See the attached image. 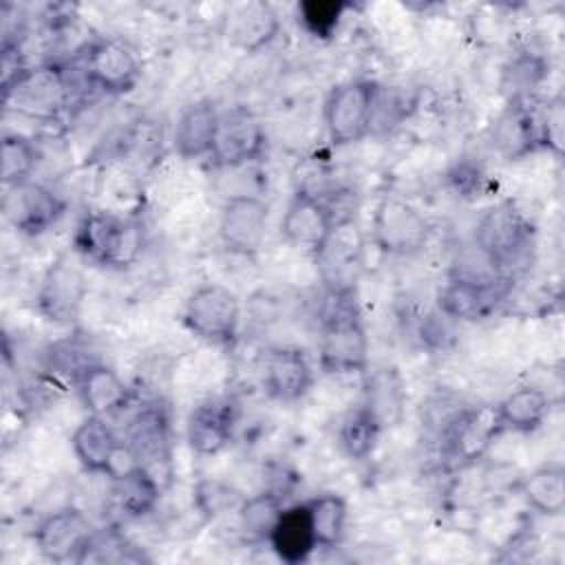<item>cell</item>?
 Returning <instances> with one entry per match:
<instances>
[{"mask_svg":"<svg viewBox=\"0 0 565 565\" xmlns=\"http://www.w3.org/2000/svg\"><path fill=\"white\" fill-rule=\"evenodd\" d=\"M143 247V227L137 221L106 210H88L75 225V254L97 267L124 269L132 265Z\"/></svg>","mask_w":565,"mask_h":565,"instance_id":"1","label":"cell"},{"mask_svg":"<svg viewBox=\"0 0 565 565\" xmlns=\"http://www.w3.org/2000/svg\"><path fill=\"white\" fill-rule=\"evenodd\" d=\"M68 104V82L60 64L22 66L2 79V106L29 119L51 121Z\"/></svg>","mask_w":565,"mask_h":565,"instance_id":"2","label":"cell"},{"mask_svg":"<svg viewBox=\"0 0 565 565\" xmlns=\"http://www.w3.org/2000/svg\"><path fill=\"white\" fill-rule=\"evenodd\" d=\"M532 245L534 227L512 201H501L492 205L477 223L475 247L503 276L508 269L523 263Z\"/></svg>","mask_w":565,"mask_h":565,"instance_id":"3","label":"cell"},{"mask_svg":"<svg viewBox=\"0 0 565 565\" xmlns=\"http://www.w3.org/2000/svg\"><path fill=\"white\" fill-rule=\"evenodd\" d=\"M181 322L207 344L234 347L241 331V300L221 282H203L188 296Z\"/></svg>","mask_w":565,"mask_h":565,"instance_id":"4","label":"cell"},{"mask_svg":"<svg viewBox=\"0 0 565 565\" xmlns=\"http://www.w3.org/2000/svg\"><path fill=\"white\" fill-rule=\"evenodd\" d=\"M377 86L375 79L355 77L329 90L322 117L331 143L349 146L371 135Z\"/></svg>","mask_w":565,"mask_h":565,"instance_id":"5","label":"cell"},{"mask_svg":"<svg viewBox=\"0 0 565 565\" xmlns=\"http://www.w3.org/2000/svg\"><path fill=\"white\" fill-rule=\"evenodd\" d=\"M267 132L260 117L247 106L221 110L210 161L214 168L236 170L263 159Z\"/></svg>","mask_w":565,"mask_h":565,"instance_id":"6","label":"cell"},{"mask_svg":"<svg viewBox=\"0 0 565 565\" xmlns=\"http://www.w3.org/2000/svg\"><path fill=\"white\" fill-rule=\"evenodd\" d=\"M430 236L426 216L399 196H384L371 218V241L386 256L417 254Z\"/></svg>","mask_w":565,"mask_h":565,"instance_id":"7","label":"cell"},{"mask_svg":"<svg viewBox=\"0 0 565 565\" xmlns=\"http://www.w3.org/2000/svg\"><path fill=\"white\" fill-rule=\"evenodd\" d=\"M95 536L97 527L75 505H64L46 514L33 532L38 552L51 563H84Z\"/></svg>","mask_w":565,"mask_h":565,"instance_id":"8","label":"cell"},{"mask_svg":"<svg viewBox=\"0 0 565 565\" xmlns=\"http://www.w3.org/2000/svg\"><path fill=\"white\" fill-rule=\"evenodd\" d=\"M267 223L269 205L260 196L247 192L230 194L221 207L218 238L227 252L254 258L265 245Z\"/></svg>","mask_w":565,"mask_h":565,"instance_id":"9","label":"cell"},{"mask_svg":"<svg viewBox=\"0 0 565 565\" xmlns=\"http://www.w3.org/2000/svg\"><path fill=\"white\" fill-rule=\"evenodd\" d=\"M86 294L88 285L82 267L62 254L51 260L38 285L35 309L49 322L71 324L77 320Z\"/></svg>","mask_w":565,"mask_h":565,"instance_id":"10","label":"cell"},{"mask_svg":"<svg viewBox=\"0 0 565 565\" xmlns=\"http://www.w3.org/2000/svg\"><path fill=\"white\" fill-rule=\"evenodd\" d=\"M84 75L90 86L106 95H126L137 86L141 64L124 40L99 38L84 53Z\"/></svg>","mask_w":565,"mask_h":565,"instance_id":"11","label":"cell"},{"mask_svg":"<svg viewBox=\"0 0 565 565\" xmlns=\"http://www.w3.org/2000/svg\"><path fill=\"white\" fill-rule=\"evenodd\" d=\"M333 227L335 223L324 203L305 188H298L291 194L280 218L282 241L311 258H316L322 252Z\"/></svg>","mask_w":565,"mask_h":565,"instance_id":"12","label":"cell"},{"mask_svg":"<svg viewBox=\"0 0 565 565\" xmlns=\"http://www.w3.org/2000/svg\"><path fill=\"white\" fill-rule=\"evenodd\" d=\"M2 205L7 221L24 236H40L49 232L66 212L64 199L33 179L15 188H7Z\"/></svg>","mask_w":565,"mask_h":565,"instance_id":"13","label":"cell"},{"mask_svg":"<svg viewBox=\"0 0 565 565\" xmlns=\"http://www.w3.org/2000/svg\"><path fill=\"white\" fill-rule=\"evenodd\" d=\"M318 364L327 375H362L369 371V335L362 316L322 327Z\"/></svg>","mask_w":565,"mask_h":565,"instance_id":"14","label":"cell"},{"mask_svg":"<svg viewBox=\"0 0 565 565\" xmlns=\"http://www.w3.org/2000/svg\"><path fill=\"white\" fill-rule=\"evenodd\" d=\"M221 24L227 44L243 53H258L267 49L280 33V18L276 9L263 0L227 4Z\"/></svg>","mask_w":565,"mask_h":565,"instance_id":"15","label":"cell"},{"mask_svg":"<svg viewBox=\"0 0 565 565\" xmlns=\"http://www.w3.org/2000/svg\"><path fill=\"white\" fill-rule=\"evenodd\" d=\"M313 386V369L298 347H274L263 362V388L280 404L300 402Z\"/></svg>","mask_w":565,"mask_h":565,"instance_id":"16","label":"cell"},{"mask_svg":"<svg viewBox=\"0 0 565 565\" xmlns=\"http://www.w3.org/2000/svg\"><path fill=\"white\" fill-rule=\"evenodd\" d=\"M234 426L236 408L230 399H203L185 417L188 448L199 457L218 455L232 441Z\"/></svg>","mask_w":565,"mask_h":565,"instance_id":"17","label":"cell"},{"mask_svg":"<svg viewBox=\"0 0 565 565\" xmlns=\"http://www.w3.org/2000/svg\"><path fill=\"white\" fill-rule=\"evenodd\" d=\"M313 260L324 287L355 289L362 271V234L355 221L335 225L327 245Z\"/></svg>","mask_w":565,"mask_h":565,"instance_id":"18","label":"cell"},{"mask_svg":"<svg viewBox=\"0 0 565 565\" xmlns=\"http://www.w3.org/2000/svg\"><path fill=\"white\" fill-rule=\"evenodd\" d=\"M77 397L88 415L110 417L126 408L132 399V388L124 382V377L104 362H88L73 382Z\"/></svg>","mask_w":565,"mask_h":565,"instance_id":"19","label":"cell"},{"mask_svg":"<svg viewBox=\"0 0 565 565\" xmlns=\"http://www.w3.org/2000/svg\"><path fill=\"white\" fill-rule=\"evenodd\" d=\"M503 282H508V278L479 282L450 274L437 294V311L450 320H481L503 298Z\"/></svg>","mask_w":565,"mask_h":565,"instance_id":"20","label":"cell"},{"mask_svg":"<svg viewBox=\"0 0 565 565\" xmlns=\"http://www.w3.org/2000/svg\"><path fill=\"white\" fill-rule=\"evenodd\" d=\"M71 446H73L75 459L86 472L110 477L124 441L106 422V417L86 415L73 430Z\"/></svg>","mask_w":565,"mask_h":565,"instance_id":"21","label":"cell"},{"mask_svg":"<svg viewBox=\"0 0 565 565\" xmlns=\"http://www.w3.org/2000/svg\"><path fill=\"white\" fill-rule=\"evenodd\" d=\"M534 99L536 97L508 99V106L492 126V143L508 161H519L539 150Z\"/></svg>","mask_w":565,"mask_h":565,"instance_id":"22","label":"cell"},{"mask_svg":"<svg viewBox=\"0 0 565 565\" xmlns=\"http://www.w3.org/2000/svg\"><path fill=\"white\" fill-rule=\"evenodd\" d=\"M218 115L221 110L207 97L196 99L181 110L174 126V137H172L174 150L181 159H188V161L205 159V157L210 159L214 148Z\"/></svg>","mask_w":565,"mask_h":565,"instance_id":"23","label":"cell"},{"mask_svg":"<svg viewBox=\"0 0 565 565\" xmlns=\"http://www.w3.org/2000/svg\"><path fill=\"white\" fill-rule=\"evenodd\" d=\"M267 545L287 565H300L311 558V554L318 550V543L307 501L285 505L280 519L269 534Z\"/></svg>","mask_w":565,"mask_h":565,"instance_id":"24","label":"cell"},{"mask_svg":"<svg viewBox=\"0 0 565 565\" xmlns=\"http://www.w3.org/2000/svg\"><path fill=\"white\" fill-rule=\"evenodd\" d=\"M552 411V397L532 384H523L510 391L497 406L494 419L499 433L530 435L539 430Z\"/></svg>","mask_w":565,"mask_h":565,"instance_id":"25","label":"cell"},{"mask_svg":"<svg viewBox=\"0 0 565 565\" xmlns=\"http://www.w3.org/2000/svg\"><path fill=\"white\" fill-rule=\"evenodd\" d=\"M161 497L157 475L137 463L130 470L113 477V501L128 519H141L150 514Z\"/></svg>","mask_w":565,"mask_h":565,"instance_id":"26","label":"cell"},{"mask_svg":"<svg viewBox=\"0 0 565 565\" xmlns=\"http://www.w3.org/2000/svg\"><path fill=\"white\" fill-rule=\"evenodd\" d=\"M519 492L536 514L561 516L565 510V468L556 461L534 468L519 481Z\"/></svg>","mask_w":565,"mask_h":565,"instance_id":"27","label":"cell"},{"mask_svg":"<svg viewBox=\"0 0 565 565\" xmlns=\"http://www.w3.org/2000/svg\"><path fill=\"white\" fill-rule=\"evenodd\" d=\"M126 444L135 452L137 461L148 470H152V463L166 461L170 450V430L163 411L157 406L139 411L130 424Z\"/></svg>","mask_w":565,"mask_h":565,"instance_id":"28","label":"cell"},{"mask_svg":"<svg viewBox=\"0 0 565 565\" xmlns=\"http://www.w3.org/2000/svg\"><path fill=\"white\" fill-rule=\"evenodd\" d=\"M382 419L377 413L366 404L360 402L347 411L338 428V446L351 461H364L373 455L380 433Z\"/></svg>","mask_w":565,"mask_h":565,"instance_id":"29","label":"cell"},{"mask_svg":"<svg viewBox=\"0 0 565 565\" xmlns=\"http://www.w3.org/2000/svg\"><path fill=\"white\" fill-rule=\"evenodd\" d=\"M318 550H333L342 543L349 521L347 501L335 492H322L307 499Z\"/></svg>","mask_w":565,"mask_h":565,"instance_id":"30","label":"cell"},{"mask_svg":"<svg viewBox=\"0 0 565 565\" xmlns=\"http://www.w3.org/2000/svg\"><path fill=\"white\" fill-rule=\"evenodd\" d=\"M282 510H285V497L267 488L258 494L245 497L241 508L236 510V516H238V525L247 539L267 543Z\"/></svg>","mask_w":565,"mask_h":565,"instance_id":"31","label":"cell"},{"mask_svg":"<svg viewBox=\"0 0 565 565\" xmlns=\"http://www.w3.org/2000/svg\"><path fill=\"white\" fill-rule=\"evenodd\" d=\"M245 494L230 481L203 477L192 486V503L203 521H218L227 514H236Z\"/></svg>","mask_w":565,"mask_h":565,"instance_id":"32","label":"cell"},{"mask_svg":"<svg viewBox=\"0 0 565 565\" xmlns=\"http://www.w3.org/2000/svg\"><path fill=\"white\" fill-rule=\"evenodd\" d=\"M38 161H40V150L31 137H26L22 132H4L2 135V183H4V190L31 181L33 170L38 168Z\"/></svg>","mask_w":565,"mask_h":565,"instance_id":"33","label":"cell"},{"mask_svg":"<svg viewBox=\"0 0 565 565\" xmlns=\"http://www.w3.org/2000/svg\"><path fill=\"white\" fill-rule=\"evenodd\" d=\"M547 64L536 53H519L512 57L501 73V88L508 95V99H521V97H534L536 86L545 79Z\"/></svg>","mask_w":565,"mask_h":565,"instance_id":"34","label":"cell"},{"mask_svg":"<svg viewBox=\"0 0 565 565\" xmlns=\"http://www.w3.org/2000/svg\"><path fill=\"white\" fill-rule=\"evenodd\" d=\"M534 126L539 150H547L554 157H561L565 143L563 95H554L550 99H534Z\"/></svg>","mask_w":565,"mask_h":565,"instance_id":"35","label":"cell"},{"mask_svg":"<svg viewBox=\"0 0 565 565\" xmlns=\"http://www.w3.org/2000/svg\"><path fill=\"white\" fill-rule=\"evenodd\" d=\"M347 9L349 4L342 0H305L298 4V22L311 38L331 40Z\"/></svg>","mask_w":565,"mask_h":565,"instance_id":"36","label":"cell"},{"mask_svg":"<svg viewBox=\"0 0 565 565\" xmlns=\"http://www.w3.org/2000/svg\"><path fill=\"white\" fill-rule=\"evenodd\" d=\"M408 99L397 86H377L375 108H373V124L371 132L375 130H391L408 115Z\"/></svg>","mask_w":565,"mask_h":565,"instance_id":"37","label":"cell"},{"mask_svg":"<svg viewBox=\"0 0 565 565\" xmlns=\"http://www.w3.org/2000/svg\"><path fill=\"white\" fill-rule=\"evenodd\" d=\"M450 179L455 181L459 192H483V185H486L483 172L470 163H459Z\"/></svg>","mask_w":565,"mask_h":565,"instance_id":"38","label":"cell"}]
</instances>
